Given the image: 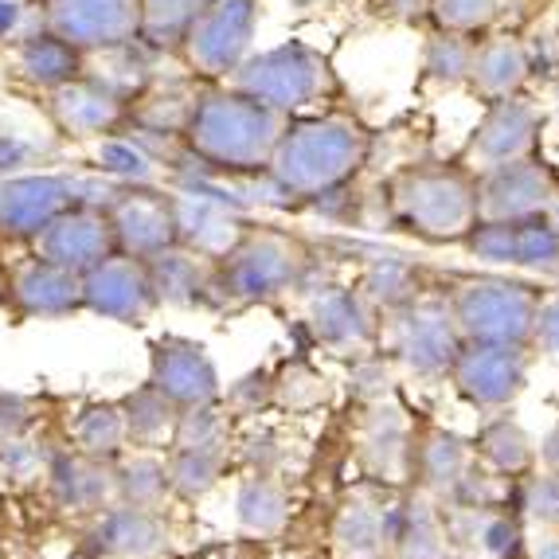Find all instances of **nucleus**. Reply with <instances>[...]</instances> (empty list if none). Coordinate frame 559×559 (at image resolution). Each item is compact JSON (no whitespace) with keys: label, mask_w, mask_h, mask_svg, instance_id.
<instances>
[{"label":"nucleus","mask_w":559,"mask_h":559,"mask_svg":"<svg viewBox=\"0 0 559 559\" xmlns=\"http://www.w3.org/2000/svg\"><path fill=\"white\" fill-rule=\"evenodd\" d=\"M556 118H559V94H556Z\"/></svg>","instance_id":"28"},{"label":"nucleus","mask_w":559,"mask_h":559,"mask_svg":"<svg viewBox=\"0 0 559 559\" xmlns=\"http://www.w3.org/2000/svg\"><path fill=\"white\" fill-rule=\"evenodd\" d=\"M474 247H481V251L493 254V259H509V262H551L559 254V231L556 227L504 219V224L485 227L474 239Z\"/></svg>","instance_id":"18"},{"label":"nucleus","mask_w":559,"mask_h":559,"mask_svg":"<svg viewBox=\"0 0 559 559\" xmlns=\"http://www.w3.org/2000/svg\"><path fill=\"white\" fill-rule=\"evenodd\" d=\"M474 47H466L457 36H439L427 51V71L439 79H462L469 71Z\"/></svg>","instance_id":"24"},{"label":"nucleus","mask_w":559,"mask_h":559,"mask_svg":"<svg viewBox=\"0 0 559 559\" xmlns=\"http://www.w3.org/2000/svg\"><path fill=\"white\" fill-rule=\"evenodd\" d=\"M67 173H9L0 177V239L36 242L63 207L75 204Z\"/></svg>","instance_id":"9"},{"label":"nucleus","mask_w":559,"mask_h":559,"mask_svg":"<svg viewBox=\"0 0 559 559\" xmlns=\"http://www.w3.org/2000/svg\"><path fill=\"white\" fill-rule=\"evenodd\" d=\"M224 282L231 294L242 298H266V294H278L294 282L301 266L298 242L286 239L278 231H251L239 235L235 247L224 254Z\"/></svg>","instance_id":"10"},{"label":"nucleus","mask_w":559,"mask_h":559,"mask_svg":"<svg viewBox=\"0 0 559 559\" xmlns=\"http://www.w3.org/2000/svg\"><path fill=\"white\" fill-rule=\"evenodd\" d=\"M286 121V114L235 91L231 83H200L197 103L180 130V145L197 165L212 173H227V177L266 173Z\"/></svg>","instance_id":"1"},{"label":"nucleus","mask_w":559,"mask_h":559,"mask_svg":"<svg viewBox=\"0 0 559 559\" xmlns=\"http://www.w3.org/2000/svg\"><path fill=\"white\" fill-rule=\"evenodd\" d=\"M207 0H138V44L153 56H177L188 24Z\"/></svg>","instance_id":"19"},{"label":"nucleus","mask_w":559,"mask_h":559,"mask_svg":"<svg viewBox=\"0 0 559 559\" xmlns=\"http://www.w3.org/2000/svg\"><path fill=\"white\" fill-rule=\"evenodd\" d=\"M227 83L289 118V114L318 106L333 91V71L318 47L289 39V44L266 47V51H251Z\"/></svg>","instance_id":"3"},{"label":"nucleus","mask_w":559,"mask_h":559,"mask_svg":"<svg viewBox=\"0 0 559 559\" xmlns=\"http://www.w3.org/2000/svg\"><path fill=\"white\" fill-rule=\"evenodd\" d=\"M91 165L98 168V177L118 180V185H150L153 180V157L126 130L91 141Z\"/></svg>","instance_id":"22"},{"label":"nucleus","mask_w":559,"mask_h":559,"mask_svg":"<svg viewBox=\"0 0 559 559\" xmlns=\"http://www.w3.org/2000/svg\"><path fill=\"white\" fill-rule=\"evenodd\" d=\"M9 75L24 91L44 98L56 86L83 75V51L75 44H67L63 36H56L51 28L36 24V28L20 32L9 44Z\"/></svg>","instance_id":"14"},{"label":"nucleus","mask_w":559,"mask_h":559,"mask_svg":"<svg viewBox=\"0 0 559 559\" xmlns=\"http://www.w3.org/2000/svg\"><path fill=\"white\" fill-rule=\"evenodd\" d=\"M28 20H32V9L24 0H0V44L9 47L20 32H28L32 28Z\"/></svg>","instance_id":"25"},{"label":"nucleus","mask_w":559,"mask_h":559,"mask_svg":"<svg viewBox=\"0 0 559 559\" xmlns=\"http://www.w3.org/2000/svg\"><path fill=\"white\" fill-rule=\"evenodd\" d=\"M528 313H532L528 298L516 286H469L462 294V318L469 321L474 333L485 336L521 333Z\"/></svg>","instance_id":"17"},{"label":"nucleus","mask_w":559,"mask_h":559,"mask_svg":"<svg viewBox=\"0 0 559 559\" xmlns=\"http://www.w3.org/2000/svg\"><path fill=\"white\" fill-rule=\"evenodd\" d=\"M435 16L447 32H474L497 16V0H435Z\"/></svg>","instance_id":"23"},{"label":"nucleus","mask_w":559,"mask_h":559,"mask_svg":"<svg viewBox=\"0 0 559 559\" xmlns=\"http://www.w3.org/2000/svg\"><path fill=\"white\" fill-rule=\"evenodd\" d=\"M9 301L28 318H63L83 306V282L75 271L32 254L9 274Z\"/></svg>","instance_id":"15"},{"label":"nucleus","mask_w":559,"mask_h":559,"mask_svg":"<svg viewBox=\"0 0 559 559\" xmlns=\"http://www.w3.org/2000/svg\"><path fill=\"white\" fill-rule=\"evenodd\" d=\"M259 32V0H207L188 24L177 56L197 83H227L235 67L251 56Z\"/></svg>","instance_id":"4"},{"label":"nucleus","mask_w":559,"mask_h":559,"mask_svg":"<svg viewBox=\"0 0 559 559\" xmlns=\"http://www.w3.org/2000/svg\"><path fill=\"white\" fill-rule=\"evenodd\" d=\"M83 282V306L114 321H141L157 306V289L150 282V266L130 254H106L91 271L79 274Z\"/></svg>","instance_id":"11"},{"label":"nucleus","mask_w":559,"mask_h":559,"mask_svg":"<svg viewBox=\"0 0 559 559\" xmlns=\"http://www.w3.org/2000/svg\"><path fill=\"white\" fill-rule=\"evenodd\" d=\"M368 157V133L345 114L286 121L271 153V180L289 197H325L341 188Z\"/></svg>","instance_id":"2"},{"label":"nucleus","mask_w":559,"mask_h":559,"mask_svg":"<svg viewBox=\"0 0 559 559\" xmlns=\"http://www.w3.org/2000/svg\"><path fill=\"white\" fill-rule=\"evenodd\" d=\"M551 219H556V231H559V197H551Z\"/></svg>","instance_id":"27"},{"label":"nucleus","mask_w":559,"mask_h":559,"mask_svg":"<svg viewBox=\"0 0 559 559\" xmlns=\"http://www.w3.org/2000/svg\"><path fill=\"white\" fill-rule=\"evenodd\" d=\"M28 160H32V141H24L20 133H0V177L16 173Z\"/></svg>","instance_id":"26"},{"label":"nucleus","mask_w":559,"mask_h":559,"mask_svg":"<svg viewBox=\"0 0 559 559\" xmlns=\"http://www.w3.org/2000/svg\"><path fill=\"white\" fill-rule=\"evenodd\" d=\"M532 141H536V110L516 98H497V106L481 121V130L469 145V165L485 173V168L521 160L528 157Z\"/></svg>","instance_id":"16"},{"label":"nucleus","mask_w":559,"mask_h":559,"mask_svg":"<svg viewBox=\"0 0 559 559\" xmlns=\"http://www.w3.org/2000/svg\"><path fill=\"white\" fill-rule=\"evenodd\" d=\"M44 110L56 133L71 141H98L130 126V98H121L118 91H110L86 71L71 83L56 86L51 94H44Z\"/></svg>","instance_id":"7"},{"label":"nucleus","mask_w":559,"mask_h":559,"mask_svg":"<svg viewBox=\"0 0 559 559\" xmlns=\"http://www.w3.org/2000/svg\"><path fill=\"white\" fill-rule=\"evenodd\" d=\"M39 24L75 44L79 51H103L138 39V0H39Z\"/></svg>","instance_id":"8"},{"label":"nucleus","mask_w":559,"mask_h":559,"mask_svg":"<svg viewBox=\"0 0 559 559\" xmlns=\"http://www.w3.org/2000/svg\"><path fill=\"white\" fill-rule=\"evenodd\" d=\"M157 388L173 400H204L212 392V364L200 348L168 341L157 348Z\"/></svg>","instance_id":"21"},{"label":"nucleus","mask_w":559,"mask_h":559,"mask_svg":"<svg viewBox=\"0 0 559 559\" xmlns=\"http://www.w3.org/2000/svg\"><path fill=\"white\" fill-rule=\"evenodd\" d=\"M114 251L150 262L153 254L177 247V204L153 185H121L118 197L106 204Z\"/></svg>","instance_id":"6"},{"label":"nucleus","mask_w":559,"mask_h":559,"mask_svg":"<svg viewBox=\"0 0 559 559\" xmlns=\"http://www.w3.org/2000/svg\"><path fill=\"white\" fill-rule=\"evenodd\" d=\"M395 207L423 235H462L477 219V188L454 168H419L395 185Z\"/></svg>","instance_id":"5"},{"label":"nucleus","mask_w":559,"mask_h":559,"mask_svg":"<svg viewBox=\"0 0 559 559\" xmlns=\"http://www.w3.org/2000/svg\"><path fill=\"white\" fill-rule=\"evenodd\" d=\"M556 185L536 160L521 157L509 165L485 168V180L477 188V215H485L489 224H504V219H528L540 207L551 204Z\"/></svg>","instance_id":"13"},{"label":"nucleus","mask_w":559,"mask_h":559,"mask_svg":"<svg viewBox=\"0 0 559 559\" xmlns=\"http://www.w3.org/2000/svg\"><path fill=\"white\" fill-rule=\"evenodd\" d=\"M528 75V56L516 39H489L469 56V79L485 98H509Z\"/></svg>","instance_id":"20"},{"label":"nucleus","mask_w":559,"mask_h":559,"mask_svg":"<svg viewBox=\"0 0 559 559\" xmlns=\"http://www.w3.org/2000/svg\"><path fill=\"white\" fill-rule=\"evenodd\" d=\"M36 254H44L47 262L67 266V271H91L94 262H103L106 254H114V235L110 219L103 207L91 204H71L36 235Z\"/></svg>","instance_id":"12"}]
</instances>
